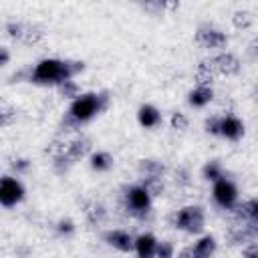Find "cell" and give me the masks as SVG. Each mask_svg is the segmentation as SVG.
<instances>
[{"label":"cell","mask_w":258,"mask_h":258,"mask_svg":"<svg viewBox=\"0 0 258 258\" xmlns=\"http://www.w3.org/2000/svg\"><path fill=\"white\" fill-rule=\"evenodd\" d=\"M85 67L83 62H71L60 58H42L32 69L30 81L36 85H62L64 81H73L77 73H81Z\"/></svg>","instance_id":"6da1fadb"},{"label":"cell","mask_w":258,"mask_h":258,"mask_svg":"<svg viewBox=\"0 0 258 258\" xmlns=\"http://www.w3.org/2000/svg\"><path fill=\"white\" fill-rule=\"evenodd\" d=\"M107 103H109L107 93H83L79 99H75L71 103L69 113H67V123H71L75 127L81 123H87L95 115L105 111Z\"/></svg>","instance_id":"7a4b0ae2"},{"label":"cell","mask_w":258,"mask_h":258,"mask_svg":"<svg viewBox=\"0 0 258 258\" xmlns=\"http://www.w3.org/2000/svg\"><path fill=\"white\" fill-rule=\"evenodd\" d=\"M204 224H206V216L200 206H185L177 210L173 216V226L187 234H200L204 230Z\"/></svg>","instance_id":"3957f363"},{"label":"cell","mask_w":258,"mask_h":258,"mask_svg":"<svg viewBox=\"0 0 258 258\" xmlns=\"http://www.w3.org/2000/svg\"><path fill=\"white\" fill-rule=\"evenodd\" d=\"M212 196H214V202L224 208V210H234L238 204H240V196H238V187L232 179L228 177H222L214 183L212 187Z\"/></svg>","instance_id":"277c9868"},{"label":"cell","mask_w":258,"mask_h":258,"mask_svg":"<svg viewBox=\"0 0 258 258\" xmlns=\"http://www.w3.org/2000/svg\"><path fill=\"white\" fill-rule=\"evenodd\" d=\"M125 208L129 214L133 216H145L151 208V194L139 183V185H131L125 191Z\"/></svg>","instance_id":"5b68a950"},{"label":"cell","mask_w":258,"mask_h":258,"mask_svg":"<svg viewBox=\"0 0 258 258\" xmlns=\"http://www.w3.org/2000/svg\"><path fill=\"white\" fill-rule=\"evenodd\" d=\"M24 185L20 179L12 177V175H4L0 181V204L4 208H14L16 204H20L24 200Z\"/></svg>","instance_id":"8992f818"},{"label":"cell","mask_w":258,"mask_h":258,"mask_svg":"<svg viewBox=\"0 0 258 258\" xmlns=\"http://www.w3.org/2000/svg\"><path fill=\"white\" fill-rule=\"evenodd\" d=\"M220 135L228 141H238L244 135V123L232 113L222 115L220 117Z\"/></svg>","instance_id":"52a82bcc"},{"label":"cell","mask_w":258,"mask_h":258,"mask_svg":"<svg viewBox=\"0 0 258 258\" xmlns=\"http://www.w3.org/2000/svg\"><path fill=\"white\" fill-rule=\"evenodd\" d=\"M105 242L119 250V252H131L135 250V236H131L127 230H109L105 232Z\"/></svg>","instance_id":"ba28073f"},{"label":"cell","mask_w":258,"mask_h":258,"mask_svg":"<svg viewBox=\"0 0 258 258\" xmlns=\"http://www.w3.org/2000/svg\"><path fill=\"white\" fill-rule=\"evenodd\" d=\"M196 42L202 48H224L228 38L224 32H220L216 28H200L196 32Z\"/></svg>","instance_id":"9c48e42d"},{"label":"cell","mask_w":258,"mask_h":258,"mask_svg":"<svg viewBox=\"0 0 258 258\" xmlns=\"http://www.w3.org/2000/svg\"><path fill=\"white\" fill-rule=\"evenodd\" d=\"M157 244H159V240L149 232H143V234L135 236V254H137V258H155Z\"/></svg>","instance_id":"30bf717a"},{"label":"cell","mask_w":258,"mask_h":258,"mask_svg":"<svg viewBox=\"0 0 258 258\" xmlns=\"http://www.w3.org/2000/svg\"><path fill=\"white\" fill-rule=\"evenodd\" d=\"M212 64L218 75H236L240 71V60L232 52H220L212 56Z\"/></svg>","instance_id":"8fae6325"},{"label":"cell","mask_w":258,"mask_h":258,"mask_svg":"<svg viewBox=\"0 0 258 258\" xmlns=\"http://www.w3.org/2000/svg\"><path fill=\"white\" fill-rule=\"evenodd\" d=\"M137 121H139V125L145 127V129H155V127L161 123V113H159L157 107L145 103V105H141L139 111H137Z\"/></svg>","instance_id":"7c38bea8"},{"label":"cell","mask_w":258,"mask_h":258,"mask_svg":"<svg viewBox=\"0 0 258 258\" xmlns=\"http://www.w3.org/2000/svg\"><path fill=\"white\" fill-rule=\"evenodd\" d=\"M234 212L238 216V222H254V224H258V198L238 204L234 208Z\"/></svg>","instance_id":"4fadbf2b"},{"label":"cell","mask_w":258,"mask_h":258,"mask_svg":"<svg viewBox=\"0 0 258 258\" xmlns=\"http://www.w3.org/2000/svg\"><path fill=\"white\" fill-rule=\"evenodd\" d=\"M212 99H214L212 87H200V85H198L196 89H191V91L187 93V103H189L191 107H196V109H202V107L210 105Z\"/></svg>","instance_id":"5bb4252c"},{"label":"cell","mask_w":258,"mask_h":258,"mask_svg":"<svg viewBox=\"0 0 258 258\" xmlns=\"http://www.w3.org/2000/svg\"><path fill=\"white\" fill-rule=\"evenodd\" d=\"M89 149H91V141L87 139V137H77V139H73L69 145H67V159L69 161H77V159H81V157H85L87 153H89Z\"/></svg>","instance_id":"9a60e30c"},{"label":"cell","mask_w":258,"mask_h":258,"mask_svg":"<svg viewBox=\"0 0 258 258\" xmlns=\"http://www.w3.org/2000/svg\"><path fill=\"white\" fill-rule=\"evenodd\" d=\"M216 69H214V64H212V58H208V60H202L200 64H198V69H196V79H198V85L200 87H210V83L216 79Z\"/></svg>","instance_id":"2e32d148"},{"label":"cell","mask_w":258,"mask_h":258,"mask_svg":"<svg viewBox=\"0 0 258 258\" xmlns=\"http://www.w3.org/2000/svg\"><path fill=\"white\" fill-rule=\"evenodd\" d=\"M89 163H91V169L103 173V171H109L113 167V155L109 151H97V153L91 155Z\"/></svg>","instance_id":"e0dca14e"},{"label":"cell","mask_w":258,"mask_h":258,"mask_svg":"<svg viewBox=\"0 0 258 258\" xmlns=\"http://www.w3.org/2000/svg\"><path fill=\"white\" fill-rule=\"evenodd\" d=\"M85 216H87V220L91 224H101L105 220V216H107V210H105V206L101 202H89L85 206Z\"/></svg>","instance_id":"ac0fdd59"},{"label":"cell","mask_w":258,"mask_h":258,"mask_svg":"<svg viewBox=\"0 0 258 258\" xmlns=\"http://www.w3.org/2000/svg\"><path fill=\"white\" fill-rule=\"evenodd\" d=\"M194 248L198 250L200 256H204V258H212L214 252H216V248H218V244H216V238H214V236H202V238L196 240Z\"/></svg>","instance_id":"d6986e66"},{"label":"cell","mask_w":258,"mask_h":258,"mask_svg":"<svg viewBox=\"0 0 258 258\" xmlns=\"http://www.w3.org/2000/svg\"><path fill=\"white\" fill-rule=\"evenodd\" d=\"M202 173H204V177H206L208 181H212V183H216L218 179L226 177V175H224V167H222V163H220V161H216V159L208 161V163L204 165Z\"/></svg>","instance_id":"ffe728a7"},{"label":"cell","mask_w":258,"mask_h":258,"mask_svg":"<svg viewBox=\"0 0 258 258\" xmlns=\"http://www.w3.org/2000/svg\"><path fill=\"white\" fill-rule=\"evenodd\" d=\"M139 171L145 173V177H149V175H159L161 177L163 171H165V167H163V163H159L155 159H143L139 163Z\"/></svg>","instance_id":"44dd1931"},{"label":"cell","mask_w":258,"mask_h":258,"mask_svg":"<svg viewBox=\"0 0 258 258\" xmlns=\"http://www.w3.org/2000/svg\"><path fill=\"white\" fill-rule=\"evenodd\" d=\"M141 185L151 194V198L153 196H159V194H163V189H165V185H163V179L159 177V175H149V177H143V181H141Z\"/></svg>","instance_id":"7402d4cb"},{"label":"cell","mask_w":258,"mask_h":258,"mask_svg":"<svg viewBox=\"0 0 258 258\" xmlns=\"http://www.w3.org/2000/svg\"><path fill=\"white\" fill-rule=\"evenodd\" d=\"M58 93L64 97V99H79L83 93H81V87L75 83V81H64L62 85H58Z\"/></svg>","instance_id":"603a6c76"},{"label":"cell","mask_w":258,"mask_h":258,"mask_svg":"<svg viewBox=\"0 0 258 258\" xmlns=\"http://www.w3.org/2000/svg\"><path fill=\"white\" fill-rule=\"evenodd\" d=\"M42 38H44V32H42L40 28L26 24V28H24V34H22V42H26V44H38Z\"/></svg>","instance_id":"cb8c5ba5"},{"label":"cell","mask_w":258,"mask_h":258,"mask_svg":"<svg viewBox=\"0 0 258 258\" xmlns=\"http://www.w3.org/2000/svg\"><path fill=\"white\" fill-rule=\"evenodd\" d=\"M232 22H234L236 28H248V26L252 24V16H250V12H246V10H238V12H234Z\"/></svg>","instance_id":"d4e9b609"},{"label":"cell","mask_w":258,"mask_h":258,"mask_svg":"<svg viewBox=\"0 0 258 258\" xmlns=\"http://www.w3.org/2000/svg\"><path fill=\"white\" fill-rule=\"evenodd\" d=\"M169 123H171V127H173V129H177V131H185V129H187V125H189V119H187L183 113L175 111V113H171Z\"/></svg>","instance_id":"484cf974"},{"label":"cell","mask_w":258,"mask_h":258,"mask_svg":"<svg viewBox=\"0 0 258 258\" xmlns=\"http://www.w3.org/2000/svg\"><path fill=\"white\" fill-rule=\"evenodd\" d=\"M175 254V248L169 240H161L157 244V252H155V258H173Z\"/></svg>","instance_id":"4316f807"},{"label":"cell","mask_w":258,"mask_h":258,"mask_svg":"<svg viewBox=\"0 0 258 258\" xmlns=\"http://www.w3.org/2000/svg\"><path fill=\"white\" fill-rule=\"evenodd\" d=\"M24 28H26V24H20V22H8V24H6V32H8L12 38H18V40H22Z\"/></svg>","instance_id":"83f0119b"},{"label":"cell","mask_w":258,"mask_h":258,"mask_svg":"<svg viewBox=\"0 0 258 258\" xmlns=\"http://www.w3.org/2000/svg\"><path fill=\"white\" fill-rule=\"evenodd\" d=\"M12 117H16L14 109H12L8 103H2V107H0V119H2V125H10Z\"/></svg>","instance_id":"f1b7e54d"},{"label":"cell","mask_w":258,"mask_h":258,"mask_svg":"<svg viewBox=\"0 0 258 258\" xmlns=\"http://www.w3.org/2000/svg\"><path fill=\"white\" fill-rule=\"evenodd\" d=\"M56 232H58L60 236H71V234L75 232V224H73V220H58V224H56Z\"/></svg>","instance_id":"f546056e"},{"label":"cell","mask_w":258,"mask_h":258,"mask_svg":"<svg viewBox=\"0 0 258 258\" xmlns=\"http://www.w3.org/2000/svg\"><path fill=\"white\" fill-rule=\"evenodd\" d=\"M206 131L212 135H220V117H208L206 119Z\"/></svg>","instance_id":"4dcf8cb0"},{"label":"cell","mask_w":258,"mask_h":258,"mask_svg":"<svg viewBox=\"0 0 258 258\" xmlns=\"http://www.w3.org/2000/svg\"><path fill=\"white\" fill-rule=\"evenodd\" d=\"M175 181H177L179 185H187V183H189V171H187L185 167H179V169L175 171Z\"/></svg>","instance_id":"1f68e13d"},{"label":"cell","mask_w":258,"mask_h":258,"mask_svg":"<svg viewBox=\"0 0 258 258\" xmlns=\"http://www.w3.org/2000/svg\"><path fill=\"white\" fill-rule=\"evenodd\" d=\"M242 258H258V244H248L244 250H242Z\"/></svg>","instance_id":"d6a6232c"},{"label":"cell","mask_w":258,"mask_h":258,"mask_svg":"<svg viewBox=\"0 0 258 258\" xmlns=\"http://www.w3.org/2000/svg\"><path fill=\"white\" fill-rule=\"evenodd\" d=\"M246 52H248V56H250L252 60H256V58H258V38H252V40L248 42Z\"/></svg>","instance_id":"836d02e7"},{"label":"cell","mask_w":258,"mask_h":258,"mask_svg":"<svg viewBox=\"0 0 258 258\" xmlns=\"http://www.w3.org/2000/svg\"><path fill=\"white\" fill-rule=\"evenodd\" d=\"M12 169L16 171V173H22V171H26L28 169V159H14L12 161Z\"/></svg>","instance_id":"e575fe53"},{"label":"cell","mask_w":258,"mask_h":258,"mask_svg":"<svg viewBox=\"0 0 258 258\" xmlns=\"http://www.w3.org/2000/svg\"><path fill=\"white\" fill-rule=\"evenodd\" d=\"M179 258H204V256H200L194 246H185V248L179 252Z\"/></svg>","instance_id":"d590c367"},{"label":"cell","mask_w":258,"mask_h":258,"mask_svg":"<svg viewBox=\"0 0 258 258\" xmlns=\"http://www.w3.org/2000/svg\"><path fill=\"white\" fill-rule=\"evenodd\" d=\"M8 58H10L8 48H6V46H2V48H0V64H2V67H6V64H8Z\"/></svg>","instance_id":"8d00e7d4"}]
</instances>
